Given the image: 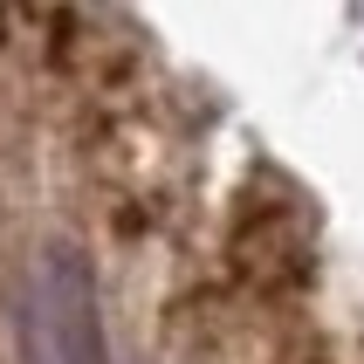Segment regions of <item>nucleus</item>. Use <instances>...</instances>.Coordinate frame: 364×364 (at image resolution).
<instances>
[{"label": "nucleus", "instance_id": "obj_1", "mask_svg": "<svg viewBox=\"0 0 364 364\" xmlns=\"http://www.w3.org/2000/svg\"><path fill=\"white\" fill-rule=\"evenodd\" d=\"M28 316H35V358L41 364H110L103 303H97V282H90V262L76 247H62V241L41 247Z\"/></svg>", "mask_w": 364, "mask_h": 364}]
</instances>
